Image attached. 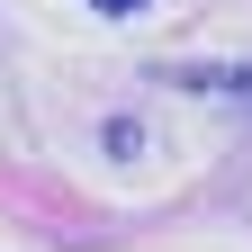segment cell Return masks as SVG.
<instances>
[{
  "label": "cell",
  "instance_id": "obj_1",
  "mask_svg": "<svg viewBox=\"0 0 252 252\" xmlns=\"http://www.w3.org/2000/svg\"><path fill=\"white\" fill-rule=\"evenodd\" d=\"M99 9H108V18H126V9H144V0H99Z\"/></svg>",
  "mask_w": 252,
  "mask_h": 252
}]
</instances>
